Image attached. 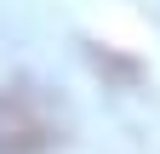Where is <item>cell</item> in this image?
I'll return each mask as SVG.
<instances>
[{
	"instance_id": "6da1fadb",
	"label": "cell",
	"mask_w": 160,
	"mask_h": 154,
	"mask_svg": "<svg viewBox=\"0 0 160 154\" xmlns=\"http://www.w3.org/2000/svg\"><path fill=\"white\" fill-rule=\"evenodd\" d=\"M63 143V114L34 80L0 86V154H46Z\"/></svg>"
}]
</instances>
